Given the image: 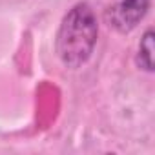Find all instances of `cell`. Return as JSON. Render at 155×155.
<instances>
[{
  "label": "cell",
  "mask_w": 155,
  "mask_h": 155,
  "mask_svg": "<svg viewBox=\"0 0 155 155\" xmlns=\"http://www.w3.org/2000/svg\"><path fill=\"white\" fill-rule=\"evenodd\" d=\"M97 37L99 24L93 9L84 2L75 4L62 18L57 33L55 48L60 62L69 69L84 66L95 49Z\"/></svg>",
  "instance_id": "obj_1"
},
{
  "label": "cell",
  "mask_w": 155,
  "mask_h": 155,
  "mask_svg": "<svg viewBox=\"0 0 155 155\" xmlns=\"http://www.w3.org/2000/svg\"><path fill=\"white\" fill-rule=\"evenodd\" d=\"M137 66L153 71V29H148L139 44V53H137Z\"/></svg>",
  "instance_id": "obj_3"
},
{
  "label": "cell",
  "mask_w": 155,
  "mask_h": 155,
  "mask_svg": "<svg viewBox=\"0 0 155 155\" xmlns=\"http://www.w3.org/2000/svg\"><path fill=\"white\" fill-rule=\"evenodd\" d=\"M150 0H117L110 9L108 18L119 33H130L146 17Z\"/></svg>",
  "instance_id": "obj_2"
}]
</instances>
